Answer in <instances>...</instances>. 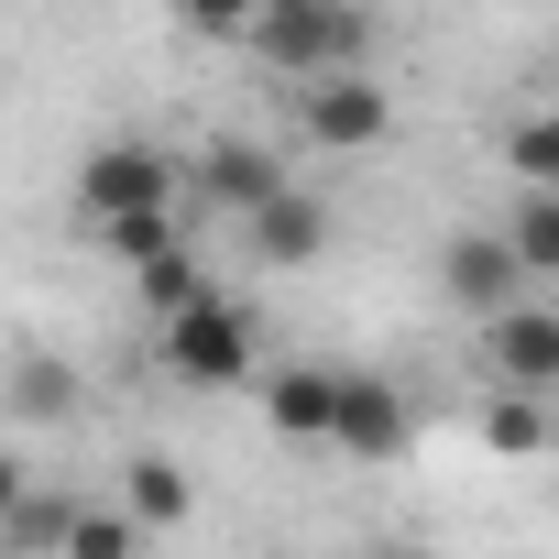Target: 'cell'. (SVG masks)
Here are the masks:
<instances>
[{
    "label": "cell",
    "mask_w": 559,
    "mask_h": 559,
    "mask_svg": "<svg viewBox=\"0 0 559 559\" xmlns=\"http://www.w3.org/2000/svg\"><path fill=\"white\" fill-rule=\"evenodd\" d=\"M176 23H187L198 45H252V23H263V0H176Z\"/></svg>",
    "instance_id": "obj_19"
},
{
    "label": "cell",
    "mask_w": 559,
    "mask_h": 559,
    "mask_svg": "<svg viewBox=\"0 0 559 559\" xmlns=\"http://www.w3.org/2000/svg\"><path fill=\"white\" fill-rule=\"evenodd\" d=\"M198 198H209L219 219H252V209L286 198V165H274L263 143H241V132H219V143L198 154Z\"/></svg>",
    "instance_id": "obj_9"
},
{
    "label": "cell",
    "mask_w": 559,
    "mask_h": 559,
    "mask_svg": "<svg viewBox=\"0 0 559 559\" xmlns=\"http://www.w3.org/2000/svg\"><path fill=\"white\" fill-rule=\"evenodd\" d=\"M373 559H439V548H373Z\"/></svg>",
    "instance_id": "obj_22"
},
{
    "label": "cell",
    "mask_w": 559,
    "mask_h": 559,
    "mask_svg": "<svg viewBox=\"0 0 559 559\" xmlns=\"http://www.w3.org/2000/svg\"><path fill=\"white\" fill-rule=\"evenodd\" d=\"M483 450H493V461H537V450H559V417H548V395H526V384H493V395H483Z\"/></svg>",
    "instance_id": "obj_11"
},
{
    "label": "cell",
    "mask_w": 559,
    "mask_h": 559,
    "mask_svg": "<svg viewBox=\"0 0 559 559\" xmlns=\"http://www.w3.org/2000/svg\"><path fill=\"white\" fill-rule=\"evenodd\" d=\"M504 241L526 252L537 286H559V187H526V198H515V219H504Z\"/></svg>",
    "instance_id": "obj_15"
},
{
    "label": "cell",
    "mask_w": 559,
    "mask_h": 559,
    "mask_svg": "<svg viewBox=\"0 0 559 559\" xmlns=\"http://www.w3.org/2000/svg\"><path fill=\"white\" fill-rule=\"evenodd\" d=\"M297 132H308V154H373L395 132V99L362 67H341V78H308L297 88Z\"/></svg>",
    "instance_id": "obj_4"
},
{
    "label": "cell",
    "mask_w": 559,
    "mask_h": 559,
    "mask_svg": "<svg viewBox=\"0 0 559 559\" xmlns=\"http://www.w3.org/2000/svg\"><path fill=\"white\" fill-rule=\"evenodd\" d=\"M67 526H78V493H23L0 515V548L12 559H67Z\"/></svg>",
    "instance_id": "obj_13"
},
{
    "label": "cell",
    "mask_w": 559,
    "mask_h": 559,
    "mask_svg": "<svg viewBox=\"0 0 559 559\" xmlns=\"http://www.w3.org/2000/svg\"><path fill=\"white\" fill-rule=\"evenodd\" d=\"M12 406H23V417H67V406H78V362H45V352H34V362L12 373Z\"/></svg>",
    "instance_id": "obj_18"
},
{
    "label": "cell",
    "mask_w": 559,
    "mask_h": 559,
    "mask_svg": "<svg viewBox=\"0 0 559 559\" xmlns=\"http://www.w3.org/2000/svg\"><path fill=\"white\" fill-rule=\"evenodd\" d=\"M483 362H493V384L548 395V384H559V308H548V297L493 308V319H483Z\"/></svg>",
    "instance_id": "obj_7"
},
{
    "label": "cell",
    "mask_w": 559,
    "mask_h": 559,
    "mask_svg": "<svg viewBox=\"0 0 559 559\" xmlns=\"http://www.w3.org/2000/svg\"><path fill=\"white\" fill-rule=\"evenodd\" d=\"M341 373H352V362H286V373H263V428L330 450V428H341Z\"/></svg>",
    "instance_id": "obj_8"
},
{
    "label": "cell",
    "mask_w": 559,
    "mask_h": 559,
    "mask_svg": "<svg viewBox=\"0 0 559 559\" xmlns=\"http://www.w3.org/2000/svg\"><path fill=\"white\" fill-rule=\"evenodd\" d=\"M154 209H176V154L165 143H88L78 154V219L88 230H110V219H154Z\"/></svg>",
    "instance_id": "obj_3"
},
{
    "label": "cell",
    "mask_w": 559,
    "mask_h": 559,
    "mask_svg": "<svg viewBox=\"0 0 559 559\" xmlns=\"http://www.w3.org/2000/svg\"><path fill=\"white\" fill-rule=\"evenodd\" d=\"M526 286H537V274H526V252H515L504 230H450V241H439V297H450L472 330H483L493 308H515Z\"/></svg>",
    "instance_id": "obj_5"
},
{
    "label": "cell",
    "mask_w": 559,
    "mask_h": 559,
    "mask_svg": "<svg viewBox=\"0 0 559 559\" xmlns=\"http://www.w3.org/2000/svg\"><path fill=\"white\" fill-rule=\"evenodd\" d=\"M165 241H176V209H154V219H110V230H99L110 263H143V252H165Z\"/></svg>",
    "instance_id": "obj_20"
},
{
    "label": "cell",
    "mask_w": 559,
    "mask_h": 559,
    "mask_svg": "<svg viewBox=\"0 0 559 559\" xmlns=\"http://www.w3.org/2000/svg\"><path fill=\"white\" fill-rule=\"evenodd\" d=\"M241 230H252V252H263V263H319V252H330V198L286 187L274 209H252Z\"/></svg>",
    "instance_id": "obj_10"
},
{
    "label": "cell",
    "mask_w": 559,
    "mask_h": 559,
    "mask_svg": "<svg viewBox=\"0 0 559 559\" xmlns=\"http://www.w3.org/2000/svg\"><path fill=\"white\" fill-rule=\"evenodd\" d=\"M362 45H373V12L362 0H263V23H252V56L274 67V78H341V67H362Z\"/></svg>",
    "instance_id": "obj_1"
},
{
    "label": "cell",
    "mask_w": 559,
    "mask_h": 559,
    "mask_svg": "<svg viewBox=\"0 0 559 559\" xmlns=\"http://www.w3.org/2000/svg\"><path fill=\"white\" fill-rule=\"evenodd\" d=\"M165 373L176 384H198V395H230V384H252L263 373V319L241 308V297H198L187 319H165Z\"/></svg>",
    "instance_id": "obj_2"
},
{
    "label": "cell",
    "mask_w": 559,
    "mask_h": 559,
    "mask_svg": "<svg viewBox=\"0 0 559 559\" xmlns=\"http://www.w3.org/2000/svg\"><path fill=\"white\" fill-rule=\"evenodd\" d=\"M504 165H515V187H559V110H526L504 132Z\"/></svg>",
    "instance_id": "obj_17"
},
{
    "label": "cell",
    "mask_w": 559,
    "mask_h": 559,
    "mask_svg": "<svg viewBox=\"0 0 559 559\" xmlns=\"http://www.w3.org/2000/svg\"><path fill=\"white\" fill-rule=\"evenodd\" d=\"M132 297H143V319L165 330V319H187V308L209 297V274H198V252H187V241H165V252H143V263H132Z\"/></svg>",
    "instance_id": "obj_12"
},
{
    "label": "cell",
    "mask_w": 559,
    "mask_h": 559,
    "mask_svg": "<svg viewBox=\"0 0 559 559\" xmlns=\"http://www.w3.org/2000/svg\"><path fill=\"white\" fill-rule=\"evenodd\" d=\"M132 548H143V515H132V504H78L67 559H132Z\"/></svg>",
    "instance_id": "obj_16"
},
{
    "label": "cell",
    "mask_w": 559,
    "mask_h": 559,
    "mask_svg": "<svg viewBox=\"0 0 559 559\" xmlns=\"http://www.w3.org/2000/svg\"><path fill=\"white\" fill-rule=\"evenodd\" d=\"M330 450H352V461H406V450H417V406H406V384H384V373H341V428H330Z\"/></svg>",
    "instance_id": "obj_6"
},
{
    "label": "cell",
    "mask_w": 559,
    "mask_h": 559,
    "mask_svg": "<svg viewBox=\"0 0 559 559\" xmlns=\"http://www.w3.org/2000/svg\"><path fill=\"white\" fill-rule=\"evenodd\" d=\"M121 504H132L143 526H187V504H198V493H187V472H176L165 450H132V472H121Z\"/></svg>",
    "instance_id": "obj_14"
},
{
    "label": "cell",
    "mask_w": 559,
    "mask_h": 559,
    "mask_svg": "<svg viewBox=\"0 0 559 559\" xmlns=\"http://www.w3.org/2000/svg\"><path fill=\"white\" fill-rule=\"evenodd\" d=\"M23 493H34V483H23V461H12V439H0V515H12Z\"/></svg>",
    "instance_id": "obj_21"
}]
</instances>
